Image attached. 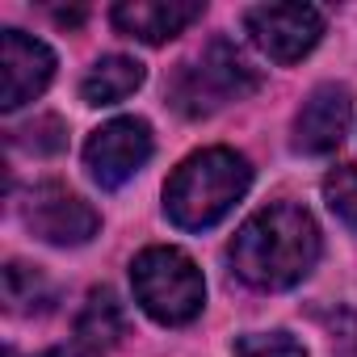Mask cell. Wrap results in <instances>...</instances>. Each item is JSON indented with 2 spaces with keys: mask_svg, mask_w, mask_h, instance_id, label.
<instances>
[{
  "mask_svg": "<svg viewBox=\"0 0 357 357\" xmlns=\"http://www.w3.org/2000/svg\"><path fill=\"white\" fill-rule=\"evenodd\" d=\"M76 336H80V344H89L97 353L109 349V344H118L126 336V311H122V303L109 290H93L89 303H84V311H80V319H76Z\"/></svg>",
  "mask_w": 357,
  "mask_h": 357,
  "instance_id": "12",
  "label": "cell"
},
{
  "mask_svg": "<svg viewBox=\"0 0 357 357\" xmlns=\"http://www.w3.org/2000/svg\"><path fill=\"white\" fill-rule=\"evenodd\" d=\"M349 93L340 84H319L311 89V97L303 101L298 118H294V147L307 151V155H324V151H336L344 130H349Z\"/></svg>",
  "mask_w": 357,
  "mask_h": 357,
  "instance_id": "9",
  "label": "cell"
},
{
  "mask_svg": "<svg viewBox=\"0 0 357 357\" xmlns=\"http://www.w3.org/2000/svg\"><path fill=\"white\" fill-rule=\"evenodd\" d=\"M252 181V168L240 151L231 147H206L194 151L164 185V211L176 227L185 231H206L215 227L244 194Z\"/></svg>",
  "mask_w": 357,
  "mask_h": 357,
  "instance_id": "2",
  "label": "cell"
},
{
  "mask_svg": "<svg viewBox=\"0 0 357 357\" xmlns=\"http://www.w3.org/2000/svg\"><path fill=\"white\" fill-rule=\"evenodd\" d=\"M130 286H135V298L139 307L155 319V324H190L202 303H206V282H202V269L194 265L190 252L181 248H143L130 265Z\"/></svg>",
  "mask_w": 357,
  "mask_h": 357,
  "instance_id": "3",
  "label": "cell"
},
{
  "mask_svg": "<svg viewBox=\"0 0 357 357\" xmlns=\"http://www.w3.org/2000/svg\"><path fill=\"white\" fill-rule=\"evenodd\" d=\"M236 357H307V349L286 332H252L236 340Z\"/></svg>",
  "mask_w": 357,
  "mask_h": 357,
  "instance_id": "15",
  "label": "cell"
},
{
  "mask_svg": "<svg viewBox=\"0 0 357 357\" xmlns=\"http://www.w3.org/2000/svg\"><path fill=\"white\" fill-rule=\"evenodd\" d=\"M55 76V55L47 43L22 34V30H5L0 34V109L13 114L26 101H34Z\"/></svg>",
  "mask_w": 357,
  "mask_h": 357,
  "instance_id": "8",
  "label": "cell"
},
{
  "mask_svg": "<svg viewBox=\"0 0 357 357\" xmlns=\"http://www.w3.org/2000/svg\"><path fill=\"white\" fill-rule=\"evenodd\" d=\"M26 223H30V231L38 240L59 244V248L89 244L97 236V227H101L97 211L84 198H76L68 185H55V181L30 190V198H26Z\"/></svg>",
  "mask_w": 357,
  "mask_h": 357,
  "instance_id": "7",
  "label": "cell"
},
{
  "mask_svg": "<svg viewBox=\"0 0 357 357\" xmlns=\"http://www.w3.org/2000/svg\"><path fill=\"white\" fill-rule=\"evenodd\" d=\"M139 84H143V63L139 59H130V55H105L80 80V97H84V105H118Z\"/></svg>",
  "mask_w": 357,
  "mask_h": 357,
  "instance_id": "11",
  "label": "cell"
},
{
  "mask_svg": "<svg viewBox=\"0 0 357 357\" xmlns=\"http://www.w3.org/2000/svg\"><path fill=\"white\" fill-rule=\"evenodd\" d=\"M43 357H101V353H97V349H89V344H80V340H76V344H59V349H47V353H43Z\"/></svg>",
  "mask_w": 357,
  "mask_h": 357,
  "instance_id": "16",
  "label": "cell"
},
{
  "mask_svg": "<svg viewBox=\"0 0 357 357\" xmlns=\"http://www.w3.org/2000/svg\"><path fill=\"white\" fill-rule=\"evenodd\" d=\"M324 198L332 215H340L349 227H357V164H340L324 176Z\"/></svg>",
  "mask_w": 357,
  "mask_h": 357,
  "instance_id": "14",
  "label": "cell"
},
{
  "mask_svg": "<svg viewBox=\"0 0 357 357\" xmlns=\"http://www.w3.org/2000/svg\"><path fill=\"white\" fill-rule=\"evenodd\" d=\"M147 160H151V126L143 118H114L84 143V164L93 181L105 190L126 185Z\"/></svg>",
  "mask_w": 357,
  "mask_h": 357,
  "instance_id": "6",
  "label": "cell"
},
{
  "mask_svg": "<svg viewBox=\"0 0 357 357\" xmlns=\"http://www.w3.org/2000/svg\"><path fill=\"white\" fill-rule=\"evenodd\" d=\"M244 30L273 63H298L324 34L315 5H257L244 13Z\"/></svg>",
  "mask_w": 357,
  "mask_h": 357,
  "instance_id": "5",
  "label": "cell"
},
{
  "mask_svg": "<svg viewBox=\"0 0 357 357\" xmlns=\"http://www.w3.org/2000/svg\"><path fill=\"white\" fill-rule=\"evenodd\" d=\"M5 298H9L13 311H38V307L51 303V290H47V282H43L30 265L13 261V265L5 269Z\"/></svg>",
  "mask_w": 357,
  "mask_h": 357,
  "instance_id": "13",
  "label": "cell"
},
{
  "mask_svg": "<svg viewBox=\"0 0 357 357\" xmlns=\"http://www.w3.org/2000/svg\"><path fill=\"white\" fill-rule=\"evenodd\" d=\"M332 357H357V340H349V344H340Z\"/></svg>",
  "mask_w": 357,
  "mask_h": 357,
  "instance_id": "17",
  "label": "cell"
},
{
  "mask_svg": "<svg viewBox=\"0 0 357 357\" xmlns=\"http://www.w3.org/2000/svg\"><path fill=\"white\" fill-rule=\"evenodd\" d=\"M252 89H257V72L244 63V55L231 43L219 38L202 51L198 63L181 68V76L172 80V105L190 118H202V114H215L227 101L248 97Z\"/></svg>",
  "mask_w": 357,
  "mask_h": 357,
  "instance_id": "4",
  "label": "cell"
},
{
  "mask_svg": "<svg viewBox=\"0 0 357 357\" xmlns=\"http://www.w3.org/2000/svg\"><path fill=\"white\" fill-rule=\"evenodd\" d=\"M319 261V227L294 202L257 211L231 240V269L257 290L298 286Z\"/></svg>",
  "mask_w": 357,
  "mask_h": 357,
  "instance_id": "1",
  "label": "cell"
},
{
  "mask_svg": "<svg viewBox=\"0 0 357 357\" xmlns=\"http://www.w3.org/2000/svg\"><path fill=\"white\" fill-rule=\"evenodd\" d=\"M109 17L126 38L160 47V43L176 38L185 26H194L202 17V5L198 0H122Z\"/></svg>",
  "mask_w": 357,
  "mask_h": 357,
  "instance_id": "10",
  "label": "cell"
}]
</instances>
